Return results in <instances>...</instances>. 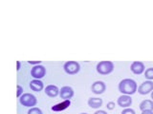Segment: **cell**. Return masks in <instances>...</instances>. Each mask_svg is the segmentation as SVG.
<instances>
[{
    "mask_svg": "<svg viewBox=\"0 0 153 114\" xmlns=\"http://www.w3.org/2000/svg\"><path fill=\"white\" fill-rule=\"evenodd\" d=\"M138 88L136 81L130 78L123 79L118 85L119 91L123 95H133L138 91Z\"/></svg>",
    "mask_w": 153,
    "mask_h": 114,
    "instance_id": "6da1fadb",
    "label": "cell"
},
{
    "mask_svg": "<svg viewBox=\"0 0 153 114\" xmlns=\"http://www.w3.org/2000/svg\"><path fill=\"white\" fill-rule=\"evenodd\" d=\"M114 63L111 61H100L97 64L96 69L97 72L100 75H108L113 72L114 70Z\"/></svg>",
    "mask_w": 153,
    "mask_h": 114,
    "instance_id": "7a4b0ae2",
    "label": "cell"
},
{
    "mask_svg": "<svg viewBox=\"0 0 153 114\" xmlns=\"http://www.w3.org/2000/svg\"><path fill=\"white\" fill-rule=\"evenodd\" d=\"M19 103L21 106L26 107H35L37 104V99L32 93H24L22 96L19 98Z\"/></svg>",
    "mask_w": 153,
    "mask_h": 114,
    "instance_id": "3957f363",
    "label": "cell"
},
{
    "mask_svg": "<svg viewBox=\"0 0 153 114\" xmlns=\"http://www.w3.org/2000/svg\"><path fill=\"white\" fill-rule=\"evenodd\" d=\"M63 70L69 75H76L79 72L80 65L76 61H67L63 65Z\"/></svg>",
    "mask_w": 153,
    "mask_h": 114,
    "instance_id": "277c9868",
    "label": "cell"
},
{
    "mask_svg": "<svg viewBox=\"0 0 153 114\" xmlns=\"http://www.w3.org/2000/svg\"><path fill=\"white\" fill-rule=\"evenodd\" d=\"M31 76L33 79L36 80H40L43 77H45L46 75V69L44 66L42 65H37V66H33L31 69Z\"/></svg>",
    "mask_w": 153,
    "mask_h": 114,
    "instance_id": "5b68a950",
    "label": "cell"
},
{
    "mask_svg": "<svg viewBox=\"0 0 153 114\" xmlns=\"http://www.w3.org/2000/svg\"><path fill=\"white\" fill-rule=\"evenodd\" d=\"M153 91V82L149 80H146L143 82L138 88V92L141 95H147Z\"/></svg>",
    "mask_w": 153,
    "mask_h": 114,
    "instance_id": "8992f818",
    "label": "cell"
},
{
    "mask_svg": "<svg viewBox=\"0 0 153 114\" xmlns=\"http://www.w3.org/2000/svg\"><path fill=\"white\" fill-rule=\"evenodd\" d=\"M106 90V85L102 81H96L91 85V91L94 94L100 95L105 92Z\"/></svg>",
    "mask_w": 153,
    "mask_h": 114,
    "instance_id": "52a82bcc",
    "label": "cell"
},
{
    "mask_svg": "<svg viewBox=\"0 0 153 114\" xmlns=\"http://www.w3.org/2000/svg\"><path fill=\"white\" fill-rule=\"evenodd\" d=\"M130 70L133 74L140 75L142 73H145L146 71V66L141 61H134L130 65Z\"/></svg>",
    "mask_w": 153,
    "mask_h": 114,
    "instance_id": "ba28073f",
    "label": "cell"
},
{
    "mask_svg": "<svg viewBox=\"0 0 153 114\" xmlns=\"http://www.w3.org/2000/svg\"><path fill=\"white\" fill-rule=\"evenodd\" d=\"M74 94H75V91L73 88L69 87V86H64V87H62L60 88L59 97L64 101V100H70L71 98H73Z\"/></svg>",
    "mask_w": 153,
    "mask_h": 114,
    "instance_id": "9c48e42d",
    "label": "cell"
},
{
    "mask_svg": "<svg viewBox=\"0 0 153 114\" xmlns=\"http://www.w3.org/2000/svg\"><path fill=\"white\" fill-rule=\"evenodd\" d=\"M45 94L48 97L50 98H56V96H59V91L60 89L59 88V87L56 85H48L44 88Z\"/></svg>",
    "mask_w": 153,
    "mask_h": 114,
    "instance_id": "30bf717a",
    "label": "cell"
},
{
    "mask_svg": "<svg viewBox=\"0 0 153 114\" xmlns=\"http://www.w3.org/2000/svg\"><path fill=\"white\" fill-rule=\"evenodd\" d=\"M132 98L130 95H121L118 100H117V104L118 106H120L121 107H123V108H127L129 107L132 104Z\"/></svg>",
    "mask_w": 153,
    "mask_h": 114,
    "instance_id": "8fae6325",
    "label": "cell"
},
{
    "mask_svg": "<svg viewBox=\"0 0 153 114\" xmlns=\"http://www.w3.org/2000/svg\"><path fill=\"white\" fill-rule=\"evenodd\" d=\"M70 106H71L70 100H64V101H62L61 103H59V104H55V106H53L51 109L54 112H60V111H63L65 109H67Z\"/></svg>",
    "mask_w": 153,
    "mask_h": 114,
    "instance_id": "7c38bea8",
    "label": "cell"
},
{
    "mask_svg": "<svg viewBox=\"0 0 153 114\" xmlns=\"http://www.w3.org/2000/svg\"><path fill=\"white\" fill-rule=\"evenodd\" d=\"M30 88L33 90V91H36V92H40L41 90H43L44 88V84L41 80H32L30 82Z\"/></svg>",
    "mask_w": 153,
    "mask_h": 114,
    "instance_id": "4fadbf2b",
    "label": "cell"
},
{
    "mask_svg": "<svg viewBox=\"0 0 153 114\" xmlns=\"http://www.w3.org/2000/svg\"><path fill=\"white\" fill-rule=\"evenodd\" d=\"M102 103H103L102 99L98 98V97H90L87 101L88 106L91 108H94V109H99L102 106Z\"/></svg>",
    "mask_w": 153,
    "mask_h": 114,
    "instance_id": "5bb4252c",
    "label": "cell"
},
{
    "mask_svg": "<svg viewBox=\"0 0 153 114\" xmlns=\"http://www.w3.org/2000/svg\"><path fill=\"white\" fill-rule=\"evenodd\" d=\"M140 109L142 111L143 110H153V101L149 99H146L140 103V106H139Z\"/></svg>",
    "mask_w": 153,
    "mask_h": 114,
    "instance_id": "9a60e30c",
    "label": "cell"
},
{
    "mask_svg": "<svg viewBox=\"0 0 153 114\" xmlns=\"http://www.w3.org/2000/svg\"><path fill=\"white\" fill-rule=\"evenodd\" d=\"M145 77L146 80H153V68H148L145 71Z\"/></svg>",
    "mask_w": 153,
    "mask_h": 114,
    "instance_id": "2e32d148",
    "label": "cell"
},
{
    "mask_svg": "<svg viewBox=\"0 0 153 114\" xmlns=\"http://www.w3.org/2000/svg\"><path fill=\"white\" fill-rule=\"evenodd\" d=\"M27 114H43V112L39 107H32V108L29 109Z\"/></svg>",
    "mask_w": 153,
    "mask_h": 114,
    "instance_id": "e0dca14e",
    "label": "cell"
},
{
    "mask_svg": "<svg viewBox=\"0 0 153 114\" xmlns=\"http://www.w3.org/2000/svg\"><path fill=\"white\" fill-rule=\"evenodd\" d=\"M121 114H136V111L134 110L133 108L130 107H127V108H124L122 110Z\"/></svg>",
    "mask_w": 153,
    "mask_h": 114,
    "instance_id": "ac0fdd59",
    "label": "cell"
},
{
    "mask_svg": "<svg viewBox=\"0 0 153 114\" xmlns=\"http://www.w3.org/2000/svg\"><path fill=\"white\" fill-rule=\"evenodd\" d=\"M16 88H17V91H16V96H17V98L19 99V98H20V97L22 96V95L24 94V93H23V88L21 87L20 85H17V86H16Z\"/></svg>",
    "mask_w": 153,
    "mask_h": 114,
    "instance_id": "d6986e66",
    "label": "cell"
},
{
    "mask_svg": "<svg viewBox=\"0 0 153 114\" xmlns=\"http://www.w3.org/2000/svg\"><path fill=\"white\" fill-rule=\"evenodd\" d=\"M115 107H116V104H115L114 102H108L106 104V108L108 109V110H113V109L115 108Z\"/></svg>",
    "mask_w": 153,
    "mask_h": 114,
    "instance_id": "ffe728a7",
    "label": "cell"
},
{
    "mask_svg": "<svg viewBox=\"0 0 153 114\" xmlns=\"http://www.w3.org/2000/svg\"><path fill=\"white\" fill-rule=\"evenodd\" d=\"M28 64L30 65H35V66H37V65H40L41 64V61H27Z\"/></svg>",
    "mask_w": 153,
    "mask_h": 114,
    "instance_id": "44dd1931",
    "label": "cell"
},
{
    "mask_svg": "<svg viewBox=\"0 0 153 114\" xmlns=\"http://www.w3.org/2000/svg\"><path fill=\"white\" fill-rule=\"evenodd\" d=\"M94 114H108L105 110H97V111H95Z\"/></svg>",
    "mask_w": 153,
    "mask_h": 114,
    "instance_id": "7402d4cb",
    "label": "cell"
},
{
    "mask_svg": "<svg viewBox=\"0 0 153 114\" xmlns=\"http://www.w3.org/2000/svg\"><path fill=\"white\" fill-rule=\"evenodd\" d=\"M141 114H153V110H143Z\"/></svg>",
    "mask_w": 153,
    "mask_h": 114,
    "instance_id": "603a6c76",
    "label": "cell"
},
{
    "mask_svg": "<svg viewBox=\"0 0 153 114\" xmlns=\"http://www.w3.org/2000/svg\"><path fill=\"white\" fill-rule=\"evenodd\" d=\"M16 70H19L20 69V66H21V63H20V61H16Z\"/></svg>",
    "mask_w": 153,
    "mask_h": 114,
    "instance_id": "cb8c5ba5",
    "label": "cell"
},
{
    "mask_svg": "<svg viewBox=\"0 0 153 114\" xmlns=\"http://www.w3.org/2000/svg\"><path fill=\"white\" fill-rule=\"evenodd\" d=\"M150 97H151V100L153 101V91L151 92V94H150Z\"/></svg>",
    "mask_w": 153,
    "mask_h": 114,
    "instance_id": "d4e9b609",
    "label": "cell"
},
{
    "mask_svg": "<svg viewBox=\"0 0 153 114\" xmlns=\"http://www.w3.org/2000/svg\"><path fill=\"white\" fill-rule=\"evenodd\" d=\"M79 114H88V113H85V112H82V113H79Z\"/></svg>",
    "mask_w": 153,
    "mask_h": 114,
    "instance_id": "484cf974",
    "label": "cell"
}]
</instances>
